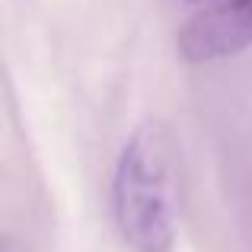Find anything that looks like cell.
Listing matches in <instances>:
<instances>
[{
    "label": "cell",
    "mask_w": 252,
    "mask_h": 252,
    "mask_svg": "<svg viewBox=\"0 0 252 252\" xmlns=\"http://www.w3.org/2000/svg\"><path fill=\"white\" fill-rule=\"evenodd\" d=\"M112 208L125 243L137 252H169L176 243V169L166 128L147 122L115 163Z\"/></svg>",
    "instance_id": "6da1fadb"
},
{
    "label": "cell",
    "mask_w": 252,
    "mask_h": 252,
    "mask_svg": "<svg viewBox=\"0 0 252 252\" xmlns=\"http://www.w3.org/2000/svg\"><path fill=\"white\" fill-rule=\"evenodd\" d=\"M176 45L191 64L246 51L252 45V0H204L179 29Z\"/></svg>",
    "instance_id": "7a4b0ae2"
},
{
    "label": "cell",
    "mask_w": 252,
    "mask_h": 252,
    "mask_svg": "<svg viewBox=\"0 0 252 252\" xmlns=\"http://www.w3.org/2000/svg\"><path fill=\"white\" fill-rule=\"evenodd\" d=\"M189 3H204V0H189Z\"/></svg>",
    "instance_id": "3957f363"
}]
</instances>
